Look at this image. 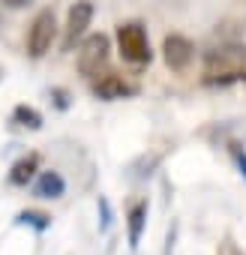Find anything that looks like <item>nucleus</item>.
Segmentation results:
<instances>
[{
    "instance_id": "nucleus-15",
    "label": "nucleus",
    "mask_w": 246,
    "mask_h": 255,
    "mask_svg": "<svg viewBox=\"0 0 246 255\" xmlns=\"http://www.w3.org/2000/svg\"><path fill=\"white\" fill-rule=\"evenodd\" d=\"M51 96L57 99V108H66V105H69V99H66V90H60V87H54V90H51Z\"/></svg>"
},
{
    "instance_id": "nucleus-4",
    "label": "nucleus",
    "mask_w": 246,
    "mask_h": 255,
    "mask_svg": "<svg viewBox=\"0 0 246 255\" xmlns=\"http://www.w3.org/2000/svg\"><path fill=\"white\" fill-rule=\"evenodd\" d=\"M54 36H57V21H54V12L51 9H42L36 12V18L30 21V30H27V54L30 57H45L54 45Z\"/></svg>"
},
{
    "instance_id": "nucleus-11",
    "label": "nucleus",
    "mask_w": 246,
    "mask_h": 255,
    "mask_svg": "<svg viewBox=\"0 0 246 255\" xmlns=\"http://www.w3.org/2000/svg\"><path fill=\"white\" fill-rule=\"evenodd\" d=\"M12 120L24 129H42V114L33 108V105H15L12 111Z\"/></svg>"
},
{
    "instance_id": "nucleus-5",
    "label": "nucleus",
    "mask_w": 246,
    "mask_h": 255,
    "mask_svg": "<svg viewBox=\"0 0 246 255\" xmlns=\"http://www.w3.org/2000/svg\"><path fill=\"white\" fill-rule=\"evenodd\" d=\"M93 21V3L90 0H78V3L69 6V15H66V27H63V51H72L75 42L87 33Z\"/></svg>"
},
{
    "instance_id": "nucleus-18",
    "label": "nucleus",
    "mask_w": 246,
    "mask_h": 255,
    "mask_svg": "<svg viewBox=\"0 0 246 255\" xmlns=\"http://www.w3.org/2000/svg\"><path fill=\"white\" fill-rule=\"evenodd\" d=\"M0 78H3V66H0Z\"/></svg>"
},
{
    "instance_id": "nucleus-9",
    "label": "nucleus",
    "mask_w": 246,
    "mask_h": 255,
    "mask_svg": "<svg viewBox=\"0 0 246 255\" xmlns=\"http://www.w3.org/2000/svg\"><path fill=\"white\" fill-rule=\"evenodd\" d=\"M36 168H39V156H36V153L18 159V162L12 165V171H9V183H12V186H27V183L36 177Z\"/></svg>"
},
{
    "instance_id": "nucleus-13",
    "label": "nucleus",
    "mask_w": 246,
    "mask_h": 255,
    "mask_svg": "<svg viewBox=\"0 0 246 255\" xmlns=\"http://www.w3.org/2000/svg\"><path fill=\"white\" fill-rule=\"evenodd\" d=\"M99 231H108L111 228V204H108V198L105 195H99Z\"/></svg>"
},
{
    "instance_id": "nucleus-17",
    "label": "nucleus",
    "mask_w": 246,
    "mask_h": 255,
    "mask_svg": "<svg viewBox=\"0 0 246 255\" xmlns=\"http://www.w3.org/2000/svg\"><path fill=\"white\" fill-rule=\"evenodd\" d=\"M6 6H12V9H18V6H24V3H30V0H3Z\"/></svg>"
},
{
    "instance_id": "nucleus-6",
    "label": "nucleus",
    "mask_w": 246,
    "mask_h": 255,
    "mask_svg": "<svg viewBox=\"0 0 246 255\" xmlns=\"http://www.w3.org/2000/svg\"><path fill=\"white\" fill-rule=\"evenodd\" d=\"M162 57H165L168 69L183 72V69L192 63V57H195V45H192L186 36L171 33V36H165V42H162Z\"/></svg>"
},
{
    "instance_id": "nucleus-8",
    "label": "nucleus",
    "mask_w": 246,
    "mask_h": 255,
    "mask_svg": "<svg viewBox=\"0 0 246 255\" xmlns=\"http://www.w3.org/2000/svg\"><path fill=\"white\" fill-rule=\"evenodd\" d=\"M66 192V180L57 171H42L33 183V195L36 198H60Z\"/></svg>"
},
{
    "instance_id": "nucleus-1",
    "label": "nucleus",
    "mask_w": 246,
    "mask_h": 255,
    "mask_svg": "<svg viewBox=\"0 0 246 255\" xmlns=\"http://www.w3.org/2000/svg\"><path fill=\"white\" fill-rule=\"evenodd\" d=\"M246 72V45L231 42L207 51L204 57V81L207 84H228Z\"/></svg>"
},
{
    "instance_id": "nucleus-12",
    "label": "nucleus",
    "mask_w": 246,
    "mask_h": 255,
    "mask_svg": "<svg viewBox=\"0 0 246 255\" xmlns=\"http://www.w3.org/2000/svg\"><path fill=\"white\" fill-rule=\"evenodd\" d=\"M18 225H33L36 231H45L51 225V216L48 213H39V210H21L18 213Z\"/></svg>"
},
{
    "instance_id": "nucleus-16",
    "label": "nucleus",
    "mask_w": 246,
    "mask_h": 255,
    "mask_svg": "<svg viewBox=\"0 0 246 255\" xmlns=\"http://www.w3.org/2000/svg\"><path fill=\"white\" fill-rule=\"evenodd\" d=\"M216 255H240V252H237V246L231 240H225V243H219V252Z\"/></svg>"
},
{
    "instance_id": "nucleus-7",
    "label": "nucleus",
    "mask_w": 246,
    "mask_h": 255,
    "mask_svg": "<svg viewBox=\"0 0 246 255\" xmlns=\"http://www.w3.org/2000/svg\"><path fill=\"white\" fill-rule=\"evenodd\" d=\"M90 90H93V96H99V99H123V96H132V93H135L132 84H126V81H123L120 75H114V72H105V75L93 78Z\"/></svg>"
},
{
    "instance_id": "nucleus-3",
    "label": "nucleus",
    "mask_w": 246,
    "mask_h": 255,
    "mask_svg": "<svg viewBox=\"0 0 246 255\" xmlns=\"http://www.w3.org/2000/svg\"><path fill=\"white\" fill-rule=\"evenodd\" d=\"M108 63V36L105 33H93L87 36L81 45H78V54H75V66L84 78H96Z\"/></svg>"
},
{
    "instance_id": "nucleus-10",
    "label": "nucleus",
    "mask_w": 246,
    "mask_h": 255,
    "mask_svg": "<svg viewBox=\"0 0 246 255\" xmlns=\"http://www.w3.org/2000/svg\"><path fill=\"white\" fill-rule=\"evenodd\" d=\"M126 222H129V246L135 249V246H138V240H141L144 222H147V201H138V204H132V207H129V216H126Z\"/></svg>"
},
{
    "instance_id": "nucleus-2",
    "label": "nucleus",
    "mask_w": 246,
    "mask_h": 255,
    "mask_svg": "<svg viewBox=\"0 0 246 255\" xmlns=\"http://www.w3.org/2000/svg\"><path fill=\"white\" fill-rule=\"evenodd\" d=\"M117 48H120V57L126 63H150V42H147V30L144 24L138 21H126L117 27Z\"/></svg>"
},
{
    "instance_id": "nucleus-14",
    "label": "nucleus",
    "mask_w": 246,
    "mask_h": 255,
    "mask_svg": "<svg viewBox=\"0 0 246 255\" xmlns=\"http://www.w3.org/2000/svg\"><path fill=\"white\" fill-rule=\"evenodd\" d=\"M231 153H234V159H237V165H240V171L246 174V150H240V147L234 144V147H231Z\"/></svg>"
}]
</instances>
